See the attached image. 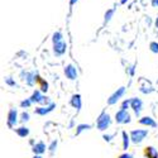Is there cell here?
<instances>
[{"mask_svg":"<svg viewBox=\"0 0 158 158\" xmlns=\"http://www.w3.org/2000/svg\"><path fill=\"white\" fill-rule=\"evenodd\" d=\"M110 124H111V119H110V115L108 114V113H105V111H102L101 114H100V116L98 118V123H96V125H98V129L99 130H106L109 127H110Z\"/></svg>","mask_w":158,"mask_h":158,"instance_id":"cell-1","label":"cell"},{"mask_svg":"<svg viewBox=\"0 0 158 158\" xmlns=\"http://www.w3.org/2000/svg\"><path fill=\"white\" fill-rule=\"evenodd\" d=\"M147 135H148V130L147 129H137V130H131L130 131V139L135 144H139Z\"/></svg>","mask_w":158,"mask_h":158,"instance_id":"cell-2","label":"cell"},{"mask_svg":"<svg viewBox=\"0 0 158 158\" xmlns=\"http://www.w3.org/2000/svg\"><path fill=\"white\" fill-rule=\"evenodd\" d=\"M115 120L118 124H128V123H130V115L127 110L120 109L115 114Z\"/></svg>","mask_w":158,"mask_h":158,"instance_id":"cell-3","label":"cell"},{"mask_svg":"<svg viewBox=\"0 0 158 158\" xmlns=\"http://www.w3.org/2000/svg\"><path fill=\"white\" fill-rule=\"evenodd\" d=\"M124 93H125V87H124V86H122V87H119V89H116L115 93L108 99V104H109V105H114V104H116L118 101H119V99L124 95Z\"/></svg>","mask_w":158,"mask_h":158,"instance_id":"cell-4","label":"cell"},{"mask_svg":"<svg viewBox=\"0 0 158 158\" xmlns=\"http://www.w3.org/2000/svg\"><path fill=\"white\" fill-rule=\"evenodd\" d=\"M64 75L69 80H76L77 78V70L73 64H67L64 67Z\"/></svg>","mask_w":158,"mask_h":158,"instance_id":"cell-5","label":"cell"},{"mask_svg":"<svg viewBox=\"0 0 158 158\" xmlns=\"http://www.w3.org/2000/svg\"><path fill=\"white\" fill-rule=\"evenodd\" d=\"M66 48H67V44L64 43V41H60L57 43H53V53L56 56H62L66 52Z\"/></svg>","mask_w":158,"mask_h":158,"instance_id":"cell-6","label":"cell"},{"mask_svg":"<svg viewBox=\"0 0 158 158\" xmlns=\"http://www.w3.org/2000/svg\"><path fill=\"white\" fill-rule=\"evenodd\" d=\"M18 122V111L17 109H10L8 113V125L11 128L13 125H15Z\"/></svg>","mask_w":158,"mask_h":158,"instance_id":"cell-7","label":"cell"},{"mask_svg":"<svg viewBox=\"0 0 158 158\" xmlns=\"http://www.w3.org/2000/svg\"><path fill=\"white\" fill-rule=\"evenodd\" d=\"M130 106H131V109L134 110L135 115H137V116H139L140 110H142V108H143V102H142V100H140V99H138V98H133V99H131V104H130Z\"/></svg>","mask_w":158,"mask_h":158,"instance_id":"cell-8","label":"cell"},{"mask_svg":"<svg viewBox=\"0 0 158 158\" xmlns=\"http://www.w3.org/2000/svg\"><path fill=\"white\" fill-rule=\"evenodd\" d=\"M55 108H56V104H55V102H51L48 106H46V108H37L34 111H35V114H38V115H46V114L51 113Z\"/></svg>","mask_w":158,"mask_h":158,"instance_id":"cell-9","label":"cell"},{"mask_svg":"<svg viewBox=\"0 0 158 158\" xmlns=\"http://www.w3.org/2000/svg\"><path fill=\"white\" fill-rule=\"evenodd\" d=\"M139 124L147 125V127H152V128H157V123L154 122V119H152L151 116H143V118H140Z\"/></svg>","mask_w":158,"mask_h":158,"instance_id":"cell-10","label":"cell"},{"mask_svg":"<svg viewBox=\"0 0 158 158\" xmlns=\"http://www.w3.org/2000/svg\"><path fill=\"white\" fill-rule=\"evenodd\" d=\"M144 156L147 158H158V152L154 147H146L144 148Z\"/></svg>","mask_w":158,"mask_h":158,"instance_id":"cell-11","label":"cell"},{"mask_svg":"<svg viewBox=\"0 0 158 158\" xmlns=\"http://www.w3.org/2000/svg\"><path fill=\"white\" fill-rule=\"evenodd\" d=\"M71 105L73 108H76L77 109V111L81 109V106H82V101H81V96L80 95H73L72 96V99H71Z\"/></svg>","mask_w":158,"mask_h":158,"instance_id":"cell-12","label":"cell"},{"mask_svg":"<svg viewBox=\"0 0 158 158\" xmlns=\"http://www.w3.org/2000/svg\"><path fill=\"white\" fill-rule=\"evenodd\" d=\"M44 151H46V144L43 142H38L37 144H34V147H33L34 154H42L44 153Z\"/></svg>","mask_w":158,"mask_h":158,"instance_id":"cell-13","label":"cell"},{"mask_svg":"<svg viewBox=\"0 0 158 158\" xmlns=\"http://www.w3.org/2000/svg\"><path fill=\"white\" fill-rule=\"evenodd\" d=\"M23 76H24V80L29 86H33L34 85V81H35V76H34V72H23Z\"/></svg>","mask_w":158,"mask_h":158,"instance_id":"cell-14","label":"cell"},{"mask_svg":"<svg viewBox=\"0 0 158 158\" xmlns=\"http://www.w3.org/2000/svg\"><path fill=\"white\" fill-rule=\"evenodd\" d=\"M122 135H123V149L127 151V149L129 148V142H130L131 139H130V137L127 134V131H123Z\"/></svg>","mask_w":158,"mask_h":158,"instance_id":"cell-15","label":"cell"},{"mask_svg":"<svg viewBox=\"0 0 158 158\" xmlns=\"http://www.w3.org/2000/svg\"><path fill=\"white\" fill-rule=\"evenodd\" d=\"M17 134H18L19 137L24 138V137H27V135L29 134V129L25 128V127H20V128L17 129Z\"/></svg>","mask_w":158,"mask_h":158,"instance_id":"cell-16","label":"cell"},{"mask_svg":"<svg viewBox=\"0 0 158 158\" xmlns=\"http://www.w3.org/2000/svg\"><path fill=\"white\" fill-rule=\"evenodd\" d=\"M93 127H91L90 124H80V125H77V128H76V135H78L80 133H82L84 130H89V129H91Z\"/></svg>","mask_w":158,"mask_h":158,"instance_id":"cell-17","label":"cell"},{"mask_svg":"<svg viewBox=\"0 0 158 158\" xmlns=\"http://www.w3.org/2000/svg\"><path fill=\"white\" fill-rule=\"evenodd\" d=\"M29 99H31V101H32V102H39V100L42 99L41 91H39V90H35L34 93H33V95H32Z\"/></svg>","mask_w":158,"mask_h":158,"instance_id":"cell-18","label":"cell"},{"mask_svg":"<svg viewBox=\"0 0 158 158\" xmlns=\"http://www.w3.org/2000/svg\"><path fill=\"white\" fill-rule=\"evenodd\" d=\"M60 41H63V35H62V33H61V32H56V33H53V35H52V42H53V43H57V42H60Z\"/></svg>","mask_w":158,"mask_h":158,"instance_id":"cell-19","label":"cell"},{"mask_svg":"<svg viewBox=\"0 0 158 158\" xmlns=\"http://www.w3.org/2000/svg\"><path fill=\"white\" fill-rule=\"evenodd\" d=\"M113 15H114V9H109V10H106V13H105V15H104V18H105V23H109L110 19L113 18Z\"/></svg>","mask_w":158,"mask_h":158,"instance_id":"cell-20","label":"cell"},{"mask_svg":"<svg viewBox=\"0 0 158 158\" xmlns=\"http://www.w3.org/2000/svg\"><path fill=\"white\" fill-rule=\"evenodd\" d=\"M37 81L41 84V87H39V89H41L42 91H47V90H48V84H47L46 81L41 80V77H37Z\"/></svg>","mask_w":158,"mask_h":158,"instance_id":"cell-21","label":"cell"},{"mask_svg":"<svg viewBox=\"0 0 158 158\" xmlns=\"http://www.w3.org/2000/svg\"><path fill=\"white\" fill-rule=\"evenodd\" d=\"M149 48L153 53H158V43L157 42H151L149 43Z\"/></svg>","mask_w":158,"mask_h":158,"instance_id":"cell-22","label":"cell"},{"mask_svg":"<svg viewBox=\"0 0 158 158\" xmlns=\"http://www.w3.org/2000/svg\"><path fill=\"white\" fill-rule=\"evenodd\" d=\"M20 120H22V123H27L28 120H29V114L28 113H22V115H20Z\"/></svg>","mask_w":158,"mask_h":158,"instance_id":"cell-23","label":"cell"},{"mask_svg":"<svg viewBox=\"0 0 158 158\" xmlns=\"http://www.w3.org/2000/svg\"><path fill=\"white\" fill-rule=\"evenodd\" d=\"M130 104H131V99H127V100H124L123 104H122V109L127 110V109L130 106Z\"/></svg>","mask_w":158,"mask_h":158,"instance_id":"cell-24","label":"cell"},{"mask_svg":"<svg viewBox=\"0 0 158 158\" xmlns=\"http://www.w3.org/2000/svg\"><path fill=\"white\" fill-rule=\"evenodd\" d=\"M32 105V101H31V99H27V100H23L22 102H20V106L22 108H29Z\"/></svg>","mask_w":158,"mask_h":158,"instance_id":"cell-25","label":"cell"},{"mask_svg":"<svg viewBox=\"0 0 158 158\" xmlns=\"http://www.w3.org/2000/svg\"><path fill=\"white\" fill-rule=\"evenodd\" d=\"M140 91H142L143 94H149V93H152V91H153V89H152V87H146V86H142V87H140Z\"/></svg>","mask_w":158,"mask_h":158,"instance_id":"cell-26","label":"cell"},{"mask_svg":"<svg viewBox=\"0 0 158 158\" xmlns=\"http://www.w3.org/2000/svg\"><path fill=\"white\" fill-rule=\"evenodd\" d=\"M56 148H57V140H53L51 143V146H49V151H51V153H53L55 151H56Z\"/></svg>","mask_w":158,"mask_h":158,"instance_id":"cell-27","label":"cell"},{"mask_svg":"<svg viewBox=\"0 0 158 158\" xmlns=\"http://www.w3.org/2000/svg\"><path fill=\"white\" fill-rule=\"evenodd\" d=\"M5 82H6L8 85H10V86H17V82L13 81L11 77H5Z\"/></svg>","mask_w":158,"mask_h":158,"instance_id":"cell-28","label":"cell"},{"mask_svg":"<svg viewBox=\"0 0 158 158\" xmlns=\"http://www.w3.org/2000/svg\"><path fill=\"white\" fill-rule=\"evenodd\" d=\"M39 104H51V101L47 96H42V99L39 100Z\"/></svg>","mask_w":158,"mask_h":158,"instance_id":"cell-29","label":"cell"},{"mask_svg":"<svg viewBox=\"0 0 158 158\" xmlns=\"http://www.w3.org/2000/svg\"><path fill=\"white\" fill-rule=\"evenodd\" d=\"M102 138H104V140H105V142H110V140L114 138V134H111V135H106V134H105Z\"/></svg>","mask_w":158,"mask_h":158,"instance_id":"cell-30","label":"cell"},{"mask_svg":"<svg viewBox=\"0 0 158 158\" xmlns=\"http://www.w3.org/2000/svg\"><path fill=\"white\" fill-rule=\"evenodd\" d=\"M119 158H133V157H131V154H129V153H124V154H122Z\"/></svg>","mask_w":158,"mask_h":158,"instance_id":"cell-31","label":"cell"},{"mask_svg":"<svg viewBox=\"0 0 158 158\" xmlns=\"http://www.w3.org/2000/svg\"><path fill=\"white\" fill-rule=\"evenodd\" d=\"M152 6L153 8H158V0H152Z\"/></svg>","mask_w":158,"mask_h":158,"instance_id":"cell-32","label":"cell"},{"mask_svg":"<svg viewBox=\"0 0 158 158\" xmlns=\"http://www.w3.org/2000/svg\"><path fill=\"white\" fill-rule=\"evenodd\" d=\"M78 2V0H70V5H73V4H76Z\"/></svg>","mask_w":158,"mask_h":158,"instance_id":"cell-33","label":"cell"},{"mask_svg":"<svg viewBox=\"0 0 158 158\" xmlns=\"http://www.w3.org/2000/svg\"><path fill=\"white\" fill-rule=\"evenodd\" d=\"M127 2H129V0H120V4H125Z\"/></svg>","mask_w":158,"mask_h":158,"instance_id":"cell-34","label":"cell"},{"mask_svg":"<svg viewBox=\"0 0 158 158\" xmlns=\"http://www.w3.org/2000/svg\"><path fill=\"white\" fill-rule=\"evenodd\" d=\"M156 28H157V29H158V18H157V19H156Z\"/></svg>","mask_w":158,"mask_h":158,"instance_id":"cell-35","label":"cell"},{"mask_svg":"<svg viewBox=\"0 0 158 158\" xmlns=\"http://www.w3.org/2000/svg\"><path fill=\"white\" fill-rule=\"evenodd\" d=\"M34 158H42V157L39 156V154H35V156H34Z\"/></svg>","mask_w":158,"mask_h":158,"instance_id":"cell-36","label":"cell"}]
</instances>
